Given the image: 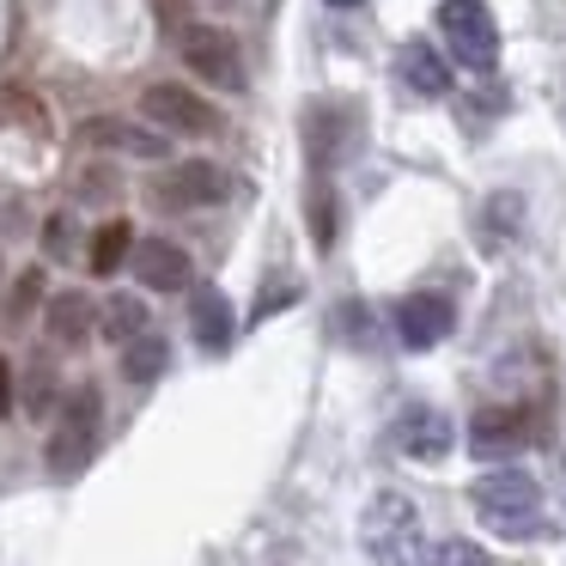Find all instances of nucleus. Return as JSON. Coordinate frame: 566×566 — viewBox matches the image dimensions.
<instances>
[{"instance_id":"21","label":"nucleus","mask_w":566,"mask_h":566,"mask_svg":"<svg viewBox=\"0 0 566 566\" xmlns=\"http://www.w3.org/2000/svg\"><path fill=\"white\" fill-rule=\"evenodd\" d=\"M43 298V274L31 269V274H19V286H13V298H7V323H25L31 317V305Z\"/></svg>"},{"instance_id":"27","label":"nucleus","mask_w":566,"mask_h":566,"mask_svg":"<svg viewBox=\"0 0 566 566\" xmlns=\"http://www.w3.org/2000/svg\"><path fill=\"white\" fill-rule=\"evenodd\" d=\"M329 7H342V13H354V7H359V0H329Z\"/></svg>"},{"instance_id":"12","label":"nucleus","mask_w":566,"mask_h":566,"mask_svg":"<svg viewBox=\"0 0 566 566\" xmlns=\"http://www.w3.org/2000/svg\"><path fill=\"white\" fill-rule=\"evenodd\" d=\"M524 444H530V427L512 408H488V415L469 420V451H475L481 463H505V457H517Z\"/></svg>"},{"instance_id":"14","label":"nucleus","mask_w":566,"mask_h":566,"mask_svg":"<svg viewBox=\"0 0 566 566\" xmlns=\"http://www.w3.org/2000/svg\"><path fill=\"white\" fill-rule=\"evenodd\" d=\"M189 323H196V342H201V354H226L232 347V305H226V293L220 286H196L189 293Z\"/></svg>"},{"instance_id":"18","label":"nucleus","mask_w":566,"mask_h":566,"mask_svg":"<svg viewBox=\"0 0 566 566\" xmlns=\"http://www.w3.org/2000/svg\"><path fill=\"white\" fill-rule=\"evenodd\" d=\"M128 256H135V232H128V220H104L98 232H92V250H86L92 274H116Z\"/></svg>"},{"instance_id":"11","label":"nucleus","mask_w":566,"mask_h":566,"mask_svg":"<svg viewBox=\"0 0 566 566\" xmlns=\"http://www.w3.org/2000/svg\"><path fill=\"white\" fill-rule=\"evenodd\" d=\"M305 147L323 171L342 165L347 147H354V111H347V104H311L305 111Z\"/></svg>"},{"instance_id":"9","label":"nucleus","mask_w":566,"mask_h":566,"mask_svg":"<svg viewBox=\"0 0 566 566\" xmlns=\"http://www.w3.org/2000/svg\"><path fill=\"white\" fill-rule=\"evenodd\" d=\"M451 329H457V305L444 293H415V298L396 305V335H402V347H415V354L439 347Z\"/></svg>"},{"instance_id":"15","label":"nucleus","mask_w":566,"mask_h":566,"mask_svg":"<svg viewBox=\"0 0 566 566\" xmlns=\"http://www.w3.org/2000/svg\"><path fill=\"white\" fill-rule=\"evenodd\" d=\"M43 317H50V342L55 347H80L92 329H98V305H92L86 293H55Z\"/></svg>"},{"instance_id":"7","label":"nucleus","mask_w":566,"mask_h":566,"mask_svg":"<svg viewBox=\"0 0 566 566\" xmlns=\"http://www.w3.org/2000/svg\"><path fill=\"white\" fill-rule=\"evenodd\" d=\"M226 171L213 159H184V165H171V171L153 184V201L159 208H171V213H196V208H220L226 201Z\"/></svg>"},{"instance_id":"16","label":"nucleus","mask_w":566,"mask_h":566,"mask_svg":"<svg viewBox=\"0 0 566 566\" xmlns=\"http://www.w3.org/2000/svg\"><path fill=\"white\" fill-rule=\"evenodd\" d=\"M396 74H402V86L420 92V98H444V92H451V74H444V62L427 50V43H402Z\"/></svg>"},{"instance_id":"4","label":"nucleus","mask_w":566,"mask_h":566,"mask_svg":"<svg viewBox=\"0 0 566 566\" xmlns=\"http://www.w3.org/2000/svg\"><path fill=\"white\" fill-rule=\"evenodd\" d=\"M439 31H444L451 55L469 67V74H493V62H500V25H493V13L481 7V0H444Z\"/></svg>"},{"instance_id":"17","label":"nucleus","mask_w":566,"mask_h":566,"mask_svg":"<svg viewBox=\"0 0 566 566\" xmlns=\"http://www.w3.org/2000/svg\"><path fill=\"white\" fill-rule=\"evenodd\" d=\"M165 366H171V347H165V335L140 329L135 342H123V378H128V384H153Z\"/></svg>"},{"instance_id":"26","label":"nucleus","mask_w":566,"mask_h":566,"mask_svg":"<svg viewBox=\"0 0 566 566\" xmlns=\"http://www.w3.org/2000/svg\"><path fill=\"white\" fill-rule=\"evenodd\" d=\"M0 415H13V371H7V359H0Z\"/></svg>"},{"instance_id":"1","label":"nucleus","mask_w":566,"mask_h":566,"mask_svg":"<svg viewBox=\"0 0 566 566\" xmlns=\"http://www.w3.org/2000/svg\"><path fill=\"white\" fill-rule=\"evenodd\" d=\"M469 500H475L481 524H488L493 536H505V542L542 536V488L524 469H493V475H481L475 488H469Z\"/></svg>"},{"instance_id":"24","label":"nucleus","mask_w":566,"mask_h":566,"mask_svg":"<svg viewBox=\"0 0 566 566\" xmlns=\"http://www.w3.org/2000/svg\"><path fill=\"white\" fill-rule=\"evenodd\" d=\"M43 250H50L55 262H62V256H74V220H67V213H55V220L43 226Z\"/></svg>"},{"instance_id":"20","label":"nucleus","mask_w":566,"mask_h":566,"mask_svg":"<svg viewBox=\"0 0 566 566\" xmlns=\"http://www.w3.org/2000/svg\"><path fill=\"white\" fill-rule=\"evenodd\" d=\"M427 566H488V554H481L469 536H451V542H439V548L427 554Z\"/></svg>"},{"instance_id":"2","label":"nucleus","mask_w":566,"mask_h":566,"mask_svg":"<svg viewBox=\"0 0 566 566\" xmlns=\"http://www.w3.org/2000/svg\"><path fill=\"white\" fill-rule=\"evenodd\" d=\"M359 542L378 566H427V542H420V512L408 493H378L359 517Z\"/></svg>"},{"instance_id":"19","label":"nucleus","mask_w":566,"mask_h":566,"mask_svg":"<svg viewBox=\"0 0 566 566\" xmlns=\"http://www.w3.org/2000/svg\"><path fill=\"white\" fill-rule=\"evenodd\" d=\"M98 317H104V323H98V329H104V335H111V342H116V347H123V342H135V335H140V329H147V305H140V298H135V293H116V298H111V305H104V311H98Z\"/></svg>"},{"instance_id":"28","label":"nucleus","mask_w":566,"mask_h":566,"mask_svg":"<svg viewBox=\"0 0 566 566\" xmlns=\"http://www.w3.org/2000/svg\"><path fill=\"white\" fill-rule=\"evenodd\" d=\"M226 7H232V0H226Z\"/></svg>"},{"instance_id":"13","label":"nucleus","mask_w":566,"mask_h":566,"mask_svg":"<svg viewBox=\"0 0 566 566\" xmlns=\"http://www.w3.org/2000/svg\"><path fill=\"white\" fill-rule=\"evenodd\" d=\"M128 262H135V274H140L147 293H184L189 286V256L171 244V238H140Z\"/></svg>"},{"instance_id":"10","label":"nucleus","mask_w":566,"mask_h":566,"mask_svg":"<svg viewBox=\"0 0 566 566\" xmlns=\"http://www.w3.org/2000/svg\"><path fill=\"white\" fill-rule=\"evenodd\" d=\"M396 444H402V457H415V463H444L451 444H457V432H451V420H444L439 408L408 402L402 420H396Z\"/></svg>"},{"instance_id":"8","label":"nucleus","mask_w":566,"mask_h":566,"mask_svg":"<svg viewBox=\"0 0 566 566\" xmlns=\"http://www.w3.org/2000/svg\"><path fill=\"white\" fill-rule=\"evenodd\" d=\"M80 140L116 153V159H171V135L153 123H128V116H92V123H80Z\"/></svg>"},{"instance_id":"3","label":"nucleus","mask_w":566,"mask_h":566,"mask_svg":"<svg viewBox=\"0 0 566 566\" xmlns=\"http://www.w3.org/2000/svg\"><path fill=\"white\" fill-rule=\"evenodd\" d=\"M177 55H184L189 74L208 80V86H220V92H244V86H250L244 50H238V38H232L226 25H184Z\"/></svg>"},{"instance_id":"5","label":"nucleus","mask_w":566,"mask_h":566,"mask_svg":"<svg viewBox=\"0 0 566 566\" xmlns=\"http://www.w3.org/2000/svg\"><path fill=\"white\" fill-rule=\"evenodd\" d=\"M140 116H147L153 128H165V135H213L220 128V111H213L201 92L177 86V80H165V86H147L140 92Z\"/></svg>"},{"instance_id":"23","label":"nucleus","mask_w":566,"mask_h":566,"mask_svg":"<svg viewBox=\"0 0 566 566\" xmlns=\"http://www.w3.org/2000/svg\"><path fill=\"white\" fill-rule=\"evenodd\" d=\"M311 244H317V250L335 244V201H329V196L311 201Z\"/></svg>"},{"instance_id":"22","label":"nucleus","mask_w":566,"mask_h":566,"mask_svg":"<svg viewBox=\"0 0 566 566\" xmlns=\"http://www.w3.org/2000/svg\"><path fill=\"white\" fill-rule=\"evenodd\" d=\"M488 226H493L500 238H512L517 226H524V196H493V201H488Z\"/></svg>"},{"instance_id":"6","label":"nucleus","mask_w":566,"mask_h":566,"mask_svg":"<svg viewBox=\"0 0 566 566\" xmlns=\"http://www.w3.org/2000/svg\"><path fill=\"white\" fill-rule=\"evenodd\" d=\"M92 444H98V390L80 384V390L67 396V415H62V427H55V439H50V469L55 475H80L86 457H92Z\"/></svg>"},{"instance_id":"25","label":"nucleus","mask_w":566,"mask_h":566,"mask_svg":"<svg viewBox=\"0 0 566 566\" xmlns=\"http://www.w3.org/2000/svg\"><path fill=\"white\" fill-rule=\"evenodd\" d=\"M50 396H55V378H50V366L38 359V366H31V408L43 415V408H50Z\"/></svg>"}]
</instances>
